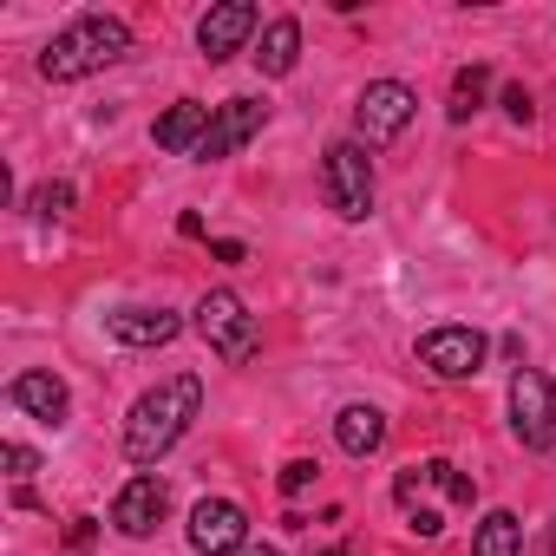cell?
<instances>
[{
	"instance_id": "e0dca14e",
	"label": "cell",
	"mask_w": 556,
	"mask_h": 556,
	"mask_svg": "<svg viewBox=\"0 0 556 556\" xmlns=\"http://www.w3.org/2000/svg\"><path fill=\"white\" fill-rule=\"evenodd\" d=\"M471 556H523V523H517V510H484V517H478V536H471Z\"/></svg>"
},
{
	"instance_id": "4316f807",
	"label": "cell",
	"mask_w": 556,
	"mask_h": 556,
	"mask_svg": "<svg viewBox=\"0 0 556 556\" xmlns=\"http://www.w3.org/2000/svg\"><path fill=\"white\" fill-rule=\"evenodd\" d=\"M321 556H354V549H348V543H334V549H321Z\"/></svg>"
},
{
	"instance_id": "7402d4cb",
	"label": "cell",
	"mask_w": 556,
	"mask_h": 556,
	"mask_svg": "<svg viewBox=\"0 0 556 556\" xmlns=\"http://www.w3.org/2000/svg\"><path fill=\"white\" fill-rule=\"evenodd\" d=\"M406 530H413V536H426V543H432V536H439V530H445V517H439V510H432V504H413V510H406Z\"/></svg>"
},
{
	"instance_id": "9c48e42d",
	"label": "cell",
	"mask_w": 556,
	"mask_h": 556,
	"mask_svg": "<svg viewBox=\"0 0 556 556\" xmlns=\"http://www.w3.org/2000/svg\"><path fill=\"white\" fill-rule=\"evenodd\" d=\"M262 125H268V105H262V99H223L216 118H210V138L197 144V164H216V157L242 151Z\"/></svg>"
},
{
	"instance_id": "5b68a950",
	"label": "cell",
	"mask_w": 556,
	"mask_h": 556,
	"mask_svg": "<svg viewBox=\"0 0 556 556\" xmlns=\"http://www.w3.org/2000/svg\"><path fill=\"white\" fill-rule=\"evenodd\" d=\"M413 112H419V92H413L406 79H374V86H361V99H354V144H367V151L393 144V138L413 125Z\"/></svg>"
},
{
	"instance_id": "7a4b0ae2",
	"label": "cell",
	"mask_w": 556,
	"mask_h": 556,
	"mask_svg": "<svg viewBox=\"0 0 556 556\" xmlns=\"http://www.w3.org/2000/svg\"><path fill=\"white\" fill-rule=\"evenodd\" d=\"M131 53V27L118 14H79L73 27H60L47 47H40V79L53 86H73V79H92L105 66H118Z\"/></svg>"
},
{
	"instance_id": "d4e9b609",
	"label": "cell",
	"mask_w": 556,
	"mask_h": 556,
	"mask_svg": "<svg viewBox=\"0 0 556 556\" xmlns=\"http://www.w3.org/2000/svg\"><path fill=\"white\" fill-rule=\"evenodd\" d=\"M66 543H73V549H86V543H92V517H73V530H66Z\"/></svg>"
},
{
	"instance_id": "603a6c76",
	"label": "cell",
	"mask_w": 556,
	"mask_h": 556,
	"mask_svg": "<svg viewBox=\"0 0 556 556\" xmlns=\"http://www.w3.org/2000/svg\"><path fill=\"white\" fill-rule=\"evenodd\" d=\"M504 112H510V125H530V118H536V105H530L523 86H504Z\"/></svg>"
},
{
	"instance_id": "4fadbf2b",
	"label": "cell",
	"mask_w": 556,
	"mask_h": 556,
	"mask_svg": "<svg viewBox=\"0 0 556 556\" xmlns=\"http://www.w3.org/2000/svg\"><path fill=\"white\" fill-rule=\"evenodd\" d=\"M210 118H216V105H203V99H177V105L151 125V138H157V151L197 157V144L210 138Z\"/></svg>"
},
{
	"instance_id": "ac0fdd59",
	"label": "cell",
	"mask_w": 556,
	"mask_h": 556,
	"mask_svg": "<svg viewBox=\"0 0 556 556\" xmlns=\"http://www.w3.org/2000/svg\"><path fill=\"white\" fill-rule=\"evenodd\" d=\"M484 99H491V66H458L445 118H452V125H471V112H484Z\"/></svg>"
},
{
	"instance_id": "277c9868",
	"label": "cell",
	"mask_w": 556,
	"mask_h": 556,
	"mask_svg": "<svg viewBox=\"0 0 556 556\" xmlns=\"http://www.w3.org/2000/svg\"><path fill=\"white\" fill-rule=\"evenodd\" d=\"M197 334L210 341V354H216L223 367H249L255 348H262V328H255V315L242 308L236 289H210V295L197 302Z\"/></svg>"
},
{
	"instance_id": "3957f363",
	"label": "cell",
	"mask_w": 556,
	"mask_h": 556,
	"mask_svg": "<svg viewBox=\"0 0 556 556\" xmlns=\"http://www.w3.org/2000/svg\"><path fill=\"white\" fill-rule=\"evenodd\" d=\"M321 190H328V210L341 223H367L374 216V157H367V144L334 138L321 151Z\"/></svg>"
},
{
	"instance_id": "cb8c5ba5",
	"label": "cell",
	"mask_w": 556,
	"mask_h": 556,
	"mask_svg": "<svg viewBox=\"0 0 556 556\" xmlns=\"http://www.w3.org/2000/svg\"><path fill=\"white\" fill-rule=\"evenodd\" d=\"M8 471H14V478H34V471H40V452H34V445H8Z\"/></svg>"
},
{
	"instance_id": "d6986e66",
	"label": "cell",
	"mask_w": 556,
	"mask_h": 556,
	"mask_svg": "<svg viewBox=\"0 0 556 556\" xmlns=\"http://www.w3.org/2000/svg\"><path fill=\"white\" fill-rule=\"evenodd\" d=\"M419 471H426V484H432V491H445L452 504H471V497H478V484H471L458 465H445V458H426Z\"/></svg>"
},
{
	"instance_id": "8992f818",
	"label": "cell",
	"mask_w": 556,
	"mask_h": 556,
	"mask_svg": "<svg viewBox=\"0 0 556 556\" xmlns=\"http://www.w3.org/2000/svg\"><path fill=\"white\" fill-rule=\"evenodd\" d=\"M510 432L530 452H556V387L536 367H517L510 374Z\"/></svg>"
},
{
	"instance_id": "8fae6325",
	"label": "cell",
	"mask_w": 556,
	"mask_h": 556,
	"mask_svg": "<svg viewBox=\"0 0 556 556\" xmlns=\"http://www.w3.org/2000/svg\"><path fill=\"white\" fill-rule=\"evenodd\" d=\"M164 504H170L164 478H157V471H131V478L118 484V497H112V523H118L125 536H151L157 517H164Z\"/></svg>"
},
{
	"instance_id": "7c38bea8",
	"label": "cell",
	"mask_w": 556,
	"mask_h": 556,
	"mask_svg": "<svg viewBox=\"0 0 556 556\" xmlns=\"http://www.w3.org/2000/svg\"><path fill=\"white\" fill-rule=\"evenodd\" d=\"M105 334L118 348H170L184 334V315H170V308H112Z\"/></svg>"
},
{
	"instance_id": "ba28073f",
	"label": "cell",
	"mask_w": 556,
	"mask_h": 556,
	"mask_svg": "<svg viewBox=\"0 0 556 556\" xmlns=\"http://www.w3.org/2000/svg\"><path fill=\"white\" fill-rule=\"evenodd\" d=\"M190 549L197 556H242L249 549V510L236 497H203L190 504Z\"/></svg>"
},
{
	"instance_id": "484cf974",
	"label": "cell",
	"mask_w": 556,
	"mask_h": 556,
	"mask_svg": "<svg viewBox=\"0 0 556 556\" xmlns=\"http://www.w3.org/2000/svg\"><path fill=\"white\" fill-rule=\"evenodd\" d=\"M242 556H282V549H275V543H249Z\"/></svg>"
},
{
	"instance_id": "83f0119b",
	"label": "cell",
	"mask_w": 556,
	"mask_h": 556,
	"mask_svg": "<svg viewBox=\"0 0 556 556\" xmlns=\"http://www.w3.org/2000/svg\"><path fill=\"white\" fill-rule=\"evenodd\" d=\"M549 556H556V523H549Z\"/></svg>"
},
{
	"instance_id": "52a82bcc",
	"label": "cell",
	"mask_w": 556,
	"mask_h": 556,
	"mask_svg": "<svg viewBox=\"0 0 556 556\" xmlns=\"http://www.w3.org/2000/svg\"><path fill=\"white\" fill-rule=\"evenodd\" d=\"M484 354H491V341L478 328H432V334H419V367L439 374V380H478Z\"/></svg>"
},
{
	"instance_id": "9a60e30c",
	"label": "cell",
	"mask_w": 556,
	"mask_h": 556,
	"mask_svg": "<svg viewBox=\"0 0 556 556\" xmlns=\"http://www.w3.org/2000/svg\"><path fill=\"white\" fill-rule=\"evenodd\" d=\"M334 445H341L348 458H374V452L387 445V413H380V406H341V413H334Z\"/></svg>"
},
{
	"instance_id": "2e32d148",
	"label": "cell",
	"mask_w": 556,
	"mask_h": 556,
	"mask_svg": "<svg viewBox=\"0 0 556 556\" xmlns=\"http://www.w3.org/2000/svg\"><path fill=\"white\" fill-rule=\"evenodd\" d=\"M295 60H302V21H295V14L268 21V27H262V53H255L262 79H289V73H295Z\"/></svg>"
},
{
	"instance_id": "30bf717a",
	"label": "cell",
	"mask_w": 556,
	"mask_h": 556,
	"mask_svg": "<svg viewBox=\"0 0 556 556\" xmlns=\"http://www.w3.org/2000/svg\"><path fill=\"white\" fill-rule=\"evenodd\" d=\"M255 8L249 0H223V8H210L203 21H197V47H203V60L210 66H223V60H236L242 47H249V34H255Z\"/></svg>"
},
{
	"instance_id": "44dd1931",
	"label": "cell",
	"mask_w": 556,
	"mask_h": 556,
	"mask_svg": "<svg viewBox=\"0 0 556 556\" xmlns=\"http://www.w3.org/2000/svg\"><path fill=\"white\" fill-rule=\"evenodd\" d=\"M315 478H321V465H315V458H295V465H282V497H302Z\"/></svg>"
},
{
	"instance_id": "5bb4252c",
	"label": "cell",
	"mask_w": 556,
	"mask_h": 556,
	"mask_svg": "<svg viewBox=\"0 0 556 556\" xmlns=\"http://www.w3.org/2000/svg\"><path fill=\"white\" fill-rule=\"evenodd\" d=\"M8 400H14L21 413H34V419H47V426H60V419H66V406H73V393H66V380H60V374H40V367H27V374H14V380H8Z\"/></svg>"
},
{
	"instance_id": "ffe728a7",
	"label": "cell",
	"mask_w": 556,
	"mask_h": 556,
	"mask_svg": "<svg viewBox=\"0 0 556 556\" xmlns=\"http://www.w3.org/2000/svg\"><path fill=\"white\" fill-rule=\"evenodd\" d=\"M27 210H34V216H66V210H73V184H66V177H60V184H40V190L27 197Z\"/></svg>"
},
{
	"instance_id": "6da1fadb",
	"label": "cell",
	"mask_w": 556,
	"mask_h": 556,
	"mask_svg": "<svg viewBox=\"0 0 556 556\" xmlns=\"http://www.w3.org/2000/svg\"><path fill=\"white\" fill-rule=\"evenodd\" d=\"M197 413H203V380H197V374L157 380V387L138 393V406L125 413V458H131V465H157V458L190 432Z\"/></svg>"
}]
</instances>
